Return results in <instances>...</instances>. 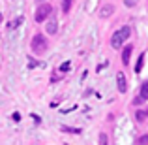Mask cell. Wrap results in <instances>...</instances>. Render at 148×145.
<instances>
[{
    "mask_svg": "<svg viewBox=\"0 0 148 145\" xmlns=\"http://www.w3.org/2000/svg\"><path fill=\"white\" fill-rule=\"evenodd\" d=\"M130 34H131V28L130 26H122L120 30H116L114 34H112V38H111V45L114 49H120V45L124 44V42L130 38Z\"/></svg>",
    "mask_w": 148,
    "mask_h": 145,
    "instance_id": "1",
    "label": "cell"
},
{
    "mask_svg": "<svg viewBox=\"0 0 148 145\" xmlns=\"http://www.w3.org/2000/svg\"><path fill=\"white\" fill-rule=\"evenodd\" d=\"M30 49H32V53H36V55H41V53L47 51V42H45L43 34H36V36L32 38V42H30Z\"/></svg>",
    "mask_w": 148,
    "mask_h": 145,
    "instance_id": "2",
    "label": "cell"
},
{
    "mask_svg": "<svg viewBox=\"0 0 148 145\" xmlns=\"http://www.w3.org/2000/svg\"><path fill=\"white\" fill-rule=\"evenodd\" d=\"M51 11H53V6H51V4H40V8L36 10V21L43 23L51 15Z\"/></svg>",
    "mask_w": 148,
    "mask_h": 145,
    "instance_id": "3",
    "label": "cell"
},
{
    "mask_svg": "<svg viewBox=\"0 0 148 145\" xmlns=\"http://www.w3.org/2000/svg\"><path fill=\"white\" fill-rule=\"evenodd\" d=\"M116 83H118V91L124 94V92L127 91V81H126V76H124V72H118V74H116Z\"/></svg>",
    "mask_w": 148,
    "mask_h": 145,
    "instance_id": "4",
    "label": "cell"
},
{
    "mask_svg": "<svg viewBox=\"0 0 148 145\" xmlns=\"http://www.w3.org/2000/svg\"><path fill=\"white\" fill-rule=\"evenodd\" d=\"M131 51H133V45H126V47H124V51H122V62L124 64H130Z\"/></svg>",
    "mask_w": 148,
    "mask_h": 145,
    "instance_id": "5",
    "label": "cell"
},
{
    "mask_svg": "<svg viewBox=\"0 0 148 145\" xmlns=\"http://www.w3.org/2000/svg\"><path fill=\"white\" fill-rule=\"evenodd\" d=\"M111 13H112V6H111V4L103 6V8H101V11H99V15H101V17H109Z\"/></svg>",
    "mask_w": 148,
    "mask_h": 145,
    "instance_id": "6",
    "label": "cell"
},
{
    "mask_svg": "<svg viewBox=\"0 0 148 145\" xmlns=\"http://www.w3.org/2000/svg\"><path fill=\"white\" fill-rule=\"evenodd\" d=\"M56 25H58L56 21H49V23H47V32H49V34H56V30H58Z\"/></svg>",
    "mask_w": 148,
    "mask_h": 145,
    "instance_id": "7",
    "label": "cell"
},
{
    "mask_svg": "<svg viewBox=\"0 0 148 145\" xmlns=\"http://www.w3.org/2000/svg\"><path fill=\"white\" fill-rule=\"evenodd\" d=\"M141 98L143 100H148V79L143 83V87H141Z\"/></svg>",
    "mask_w": 148,
    "mask_h": 145,
    "instance_id": "8",
    "label": "cell"
},
{
    "mask_svg": "<svg viewBox=\"0 0 148 145\" xmlns=\"http://www.w3.org/2000/svg\"><path fill=\"white\" fill-rule=\"evenodd\" d=\"M143 62H145V53H143L141 57H139V60H137V66H135V72H137V74L143 70Z\"/></svg>",
    "mask_w": 148,
    "mask_h": 145,
    "instance_id": "9",
    "label": "cell"
},
{
    "mask_svg": "<svg viewBox=\"0 0 148 145\" xmlns=\"http://www.w3.org/2000/svg\"><path fill=\"white\" fill-rule=\"evenodd\" d=\"M135 115H137V121H139V123H141V121H145V119H146L148 111H145V109H141V111H137V113H135Z\"/></svg>",
    "mask_w": 148,
    "mask_h": 145,
    "instance_id": "10",
    "label": "cell"
},
{
    "mask_svg": "<svg viewBox=\"0 0 148 145\" xmlns=\"http://www.w3.org/2000/svg\"><path fill=\"white\" fill-rule=\"evenodd\" d=\"M62 130L64 132H69V134H81L79 128H69V126H62Z\"/></svg>",
    "mask_w": 148,
    "mask_h": 145,
    "instance_id": "11",
    "label": "cell"
},
{
    "mask_svg": "<svg viewBox=\"0 0 148 145\" xmlns=\"http://www.w3.org/2000/svg\"><path fill=\"white\" fill-rule=\"evenodd\" d=\"M137 145H148V134H145V136H141V138L137 139Z\"/></svg>",
    "mask_w": 148,
    "mask_h": 145,
    "instance_id": "12",
    "label": "cell"
},
{
    "mask_svg": "<svg viewBox=\"0 0 148 145\" xmlns=\"http://www.w3.org/2000/svg\"><path fill=\"white\" fill-rule=\"evenodd\" d=\"M69 66H71V64H69V62H64V64H62V66H60V68H58V70H60L62 74H66V72H68V70H69Z\"/></svg>",
    "mask_w": 148,
    "mask_h": 145,
    "instance_id": "13",
    "label": "cell"
},
{
    "mask_svg": "<svg viewBox=\"0 0 148 145\" xmlns=\"http://www.w3.org/2000/svg\"><path fill=\"white\" fill-rule=\"evenodd\" d=\"M99 145H107V136H105L103 132L99 134Z\"/></svg>",
    "mask_w": 148,
    "mask_h": 145,
    "instance_id": "14",
    "label": "cell"
},
{
    "mask_svg": "<svg viewBox=\"0 0 148 145\" xmlns=\"http://www.w3.org/2000/svg\"><path fill=\"white\" fill-rule=\"evenodd\" d=\"M69 8H71V2H62V10L64 11H69Z\"/></svg>",
    "mask_w": 148,
    "mask_h": 145,
    "instance_id": "15",
    "label": "cell"
},
{
    "mask_svg": "<svg viewBox=\"0 0 148 145\" xmlns=\"http://www.w3.org/2000/svg\"><path fill=\"white\" fill-rule=\"evenodd\" d=\"M143 102H145V100H143L141 96H137V98H135V100H133V104H135V105H139V104H143Z\"/></svg>",
    "mask_w": 148,
    "mask_h": 145,
    "instance_id": "16",
    "label": "cell"
},
{
    "mask_svg": "<svg viewBox=\"0 0 148 145\" xmlns=\"http://www.w3.org/2000/svg\"><path fill=\"white\" fill-rule=\"evenodd\" d=\"M21 21H23V19H21V17H19V19H17V21H13V23H11V25H10V26H11V28H13V26H19V23H21Z\"/></svg>",
    "mask_w": 148,
    "mask_h": 145,
    "instance_id": "17",
    "label": "cell"
},
{
    "mask_svg": "<svg viewBox=\"0 0 148 145\" xmlns=\"http://www.w3.org/2000/svg\"><path fill=\"white\" fill-rule=\"evenodd\" d=\"M28 66H30V68H34V66H38V62H36V60H32V58H30V60H28Z\"/></svg>",
    "mask_w": 148,
    "mask_h": 145,
    "instance_id": "18",
    "label": "cell"
},
{
    "mask_svg": "<svg viewBox=\"0 0 148 145\" xmlns=\"http://www.w3.org/2000/svg\"><path fill=\"white\" fill-rule=\"evenodd\" d=\"M126 6H127V8H133V6H135V2H131V0H127V2H126Z\"/></svg>",
    "mask_w": 148,
    "mask_h": 145,
    "instance_id": "19",
    "label": "cell"
}]
</instances>
